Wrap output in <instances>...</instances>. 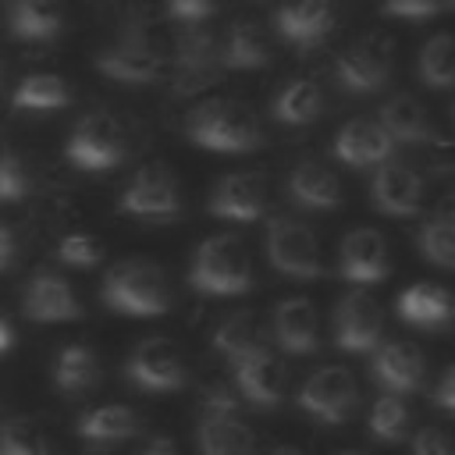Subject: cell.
<instances>
[{
	"instance_id": "4dcf8cb0",
	"label": "cell",
	"mask_w": 455,
	"mask_h": 455,
	"mask_svg": "<svg viewBox=\"0 0 455 455\" xmlns=\"http://www.w3.org/2000/svg\"><path fill=\"white\" fill-rule=\"evenodd\" d=\"M267 60H270V50L263 32L252 21H235L220 46V64L231 71H252V68H263Z\"/></svg>"
},
{
	"instance_id": "74e56055",
	"label": "cell",
	"mask_w": 455,
	"mask_h": 455,
	"mask_svg": "<svg viewBox=\"0 0 455 455\" xmlns=\"http://www.w3.org/2000/svg\"><path fill=\"white\" fill-rule=\"evenodd\" d=\"M32 188L28 167L18 153H0V203H18Z\"/></svg>"
},
{
	"instance_id": "3957f363",
	"label": "cell",
	"mask_w": 455,
	"mask_h": 455,
	"mask_svg": "<svg viewBox=\"0 0 455 455\" xmlns=\"http://www.w3.org/2000/svg\"><path fill=\"white\" fill-rule=\"evenodd\" d=\"M188 284L203 295H242L252 284V267L245 256V245L231 235L206 238L192 263H188Z\"/></svg>"
},
{
	"instance_id": "30bf717a",
	"label": "cell",
	"mask_w": 455,
	"mask_h": 455,
	"mask_svg": "<svg viewBox=\"0 0 455 455\" xmlns=\"http://www.w3.org/2000/svg\"><path fill=\"white\" fill-rule=\"evenodd\" d=\"M267 259L274 270L288 274V277H320V245L313 238V231L299 220L277 217L267 228Z\"/></svg>"
},
{
	"instance_id": "d6986e66",
	"label": "cell",
	"mask_w": 455,
	"mask_h": 455,
	"mask_svg": "<svg viewBox=\"0 0 455 455\" xmlns=\"http://www.w3.org/2000/svg\"><path fill=\"white\" fill-rule=\"evenodd\" d=\"M395 313L402 323L419 327V331H437L455 320V295L441 284L416 281L395 299Z\"/></svg>"
},
{
	"instance_id": "b9f144b4",
	"label": "cell",
	"mask_w": 455,
	"mask_h": 455,
	"mask_svg": "<svg viewBox=\"0 0 455 455\" xmlns=\"http://www.w3.org/2000/svg\"><path fill=\"white\" fill-rule=\"evenodd\" d=\"M434 402H437V409H444V412L455 416V366L441 377V384H437V391H434Z\"/></svg>"
},
{
	"instance_id": "7402d4cb",
	"label": "cell",
	"mask_w": 455,
	"mask_h": 455,
	"mask_svg": "<svg viewBox=\"0 0 455 455\" xmlns=\"http://www.w3.org/2000/svg\"><path fill=\"white\" fill-rule=\"evenodd\" d=\"M25 316L36 323H60V320H75L78 316V299L71 291V284L60 274H36L28 291H25Z\"/></svg>"
},
{
	"instance_id": "ee69618b",
	"label": "cell",
	"mask_w": 455,
	"mask_h": 455,
	"mask_svg": "<svg viewBox=\"0 0 455 455\" xmlns=\"http://www.w3.org/2000/svg\"><path fill=\"white\" fill-rule=\"evenodd\" d=\"M135 455H178V448H174V441H171V437L156 434V437H149Z\"/></svg>"
},
{
	"instance_id": "603a6c76",
	"label": "cell",
	"mask_w": 455,
	"mask_h": 455,
	"mask_svg": "<svg viewBox=\"0 0 455 455\" xmlns=\"http://www.w3.org/2000/svg\"><path fill=\"white\" fill-rule=\"evenodd\" d=\"M377 117L384 121V128L398 142H409V146H448V139L430 124V114L423 110V103L412 100V96H391L380 107Z\"/></svg>"
},
{
	"instance_id": "8992f818",
	"label": "cell",
	"mask_w": 455,
	"mask_h": 455,
	"mask_svg": "<svg viewBox=\"0 0 455 455\" xmlns=\"http://www.w3.org/2000/svg\"><path fill=\"white\" fill-rule=\"evenodd\" d=\"M96 68L114 78V82H124V85H149L164 75V53L160 46L149 39L146 28H128L114 46L100 50L96 57Z\"/></svg>"
},
{
	"instance_id": "4fadbf2b",
	"label": "cell",
	"mask_w": 455,
	"mask_h": 455,
	"mask_svg": "<svg viewBox=\"0 0 455 455\" xmlns=\"http://www.w3.org/2000/svg\"><path fill=\"white\" fill-rule=\"evenodd\" d=\"M398 139L384 128L380 117H352L334 135V156L345 167H380L395 156Z\"/></svg>"
},
{
	"instance_id": "7a4b0ae2",
	"label": "cell",
	"mask_w": 455,
	"mask_h": 455,
	"mask_svg": "<svg viewBox=\"0 0 455 455\" xmlns=\"http://www.w3.org/2000/svg\"><path fill=\"white\" fill-rule=\"evenodd\" d=\"M103 302L114 309V313H124V316H160L167 313L171 306V291H167V281H164V270L146 263V259H124L117 263L107 281H103Z\"/></svg>"
},
{
	"instance_id": "7dc6e473",
	"label": "cell",
	"mask_w": 455,
	"mask_h": 455,
	"mask_svg": "<svg viewBox=\"0 0 455 455\" xmlns=\"http://www.w3.org/2000/svg\"><path fill=\"white\" fill-rule=\"evenodd\" d=\"M274 455H302V451H299V448H277Z\"/></svg>"
},
{
	"instance_id": "1f68e13d",
	"label": "cell",
	"mask_w": 455,
	"mask_h": 455,
	"mask_svg": "<svg viewBox=\"0 0 455 455\" xmlns=\"http://www.w3.org/2000/svg\"><path fill=\"white\" fill-rule=\"evenodd\" d=\"M213 348H217L220 355H228L231 363L252 355L256 348H263V327H259L256 313H245V309H242V313L224 316V320L217 323V331H213Z\"/></svg>"
},
{
	"instance_id": "6da1fadb",
	"label": "cell",
	"mask_w": 455,
	"mask_h": 455,
	"mask_svg": "<svg viewBox=\"0 0 455 455\" xmlns=\"http://www.w3.org/2000/svg\"><path fill=\"white\" fill-rule=\"evenodd\" d=\"M185 135H188L192 146L210 149V153H249L263 142V132H259L256 117L235 100L199 103L185 117Z\"/></svg>"
},
{
	"instance_id": "f35d334b",
	"label": "cell",
	"mask_w": 455,
	"mask_h": 455,
	"mask_svg": "<svg viewBox=\"0 0 455 455\" xmlns=\"http://www.w3.org/2000/svg\"><path fill=\"white\" fill-rule=\"evenodd\" d=\"M409 455H455V437L441 427H419L412 434Z\"/></svg>"
},
{
	"instance_id": "ffe728a7",
	"label": "cell",
	"mask_w": 455,
	"mask_h": 455,
	"mask_svg": "<svg viewBox=\"0 0 455 455\" xmlns=\"http://www.w3.org/2000/svg\"><path fill=\"white\" fill-rule=\"evenodd\" d=\"M370 373L384 391L412 395L423 384V355L405 341H380L370 352Z\"/></svg>"
},
{
	"instance_id": "bcb514c9",
	"label": "cell",
	"mask_w": 455,
	"mask_h": 455,
	"mask_svg": "<svg viewBox=\"0 0 455 455\" xmlns=\"http://www.w3.org/2000/svg\"><path fill=\"white\" fill-rule=\"evenodd\" d=\"M448 217L455 220V188H451V196H448Z\"/></svg>"
},
{
	"instance_id": "836d02e7",
	"label": "cell",
	"mask_w": 455,
	"mask_h": 455,
	"mask_svg": "<svg viewBox=\"0 0 455 455\" xmlns=\"http://www.w3.org/2000/svg\"><path fill=\"white\" fill-rule=\"evenodd\" d=\"M409 423H412V409L398 391H384L370 409V434L384 444L402 441L409 434Z\"/></svg>"
},
{
	"instance_id": "484cf974",
	"label": "cell",
	"mask_w": 455,
	"mask_h": 455,
	"mask_svg": "<svg viewBox=\"0 0 455 455\" xmlns=\"http://www.w3.org/2000/svg\"><path fill=\"white\" fill-rule=\"evenodd\" d=\"M75 430L89 448H110V444L128 441L139 430V419L128 405H96L85 416H78Z\"/></svg>"
},
{
	"instance_id": "e575fe53",
	"label": "cell",
	"mask_w": 455,
	"mask_h": 455,
	"mask_svg": "<svg viewBox=\"0 0 455 455\" xmlns=\"http://www.w3.org/2000/svg\"><path fill=\"white\" fill-rule=\"evenodd\" d=\"M416 245L423 252L427 263L441 267V270H451L455 274V220L444 213V217H430L419 235H416Z\"/></svg>"
},
{
	"instance_id": "d4e9b609",
	"label": "cell",
	"mask_w": 455,
	"mask_h": 455,
	"mask_svg": "<svg viewBox=\"0 0 455 455\" xmlns=\"http://www.w3.org/2000/svg\"><path fill=\"white\" fill-rule=\"evenodd\" d=\"M288 196L302 210H334L341 203V181L316 160H302L288 178Z\"/></svg>"
},
{
	"instance_id": "d590c367",
	"label": "cell",
	"mask_w": 455,
	"mask_h": 455,
	"mask_svg": "<svg viewBox=\"0 0 455 455\" xmlns=\"http://www.w3.org/2000/svg\"><path fill=\"white\" fill-rule=\"evenodd\" d=\"M0 455H53L46 434L32 419H7L0 427Z\"/></svg>"
},
{
	"instance_id": "8fae6325",
	"label": "cell",
	"mask_w": 455,
	"mask_h": 455,
	"mask_svg": "<svg viewBox=\"0 0 455 455\" xmlns=\"http://www.w3.org/2000/svg\"><path fill=\"white\" fill-rule=\"evenodd\" d=\"M217 68H220V50L213 46V36L199 25L181 28L174 43V92L192 96L206 89L217 78Z\"/></svg>"
},
{
	"instance_id": "7c38bea8",
	"label": "cell",
	"mask_w": 455,
	"mask_h": 455,
	"mask_svg": "<svg viewBox=\"0 0 455 455\" xmlns=\"http://www.w3.org/2000/svg\"><path fill=\"white\" fill-rule=\"evenodd\" d=\"M128 380L142 391H153V395H167V391H178L185 384V363L181 355L171 348V341L164 338H146L132 348L128 355Z\"/></svg>"
},
{
	"instance_id": "52a82bcc",
	"label": "cell",
	"mask_w": 455,
	"mask_h": 455,
	"mask_svg": "<svg viewBox=\"0 0 455 455\" xmlns=\"http://www.w3.org/2000/svg\"><path fill=\"white\" fill-rule=\"evenodd\" d=\"M355 402H359V391H355V380L345 366H320L299 387V409L306 416H313L316 423H327V427L345 423L352 416Z\"/></svg>"
},
{
	"instance_id": "60d3db41",
	"label": "cell",
	"mask_w": 455,
	"mask_h": 455,
	"mask_svg": "<svg viewBox=\"0 0 455 455\" xmlns=\"http://www.w3.org/2000/svg\"><path fill=\"white\" fill-rule=\"evenodd\" d=\"M217 11V0H167V14L181 25H199Z\"/></svg>"
},
{
	"instance_id": "ab89813d",
	"label": "cell",
	"mask_w": 455,
	"mask_h": 455,
	"mask_svg": "<svg viewBox=\"0 0 455 455\" xmlns=\"http://www.w3.org/2000/svg\"><path fill=\"white\" fill-rule=\"evenodd\" d=\"M448 0H384L380 11L387 18H405V21H423V18H434Z\"/></svg>"
},
{
	"instance_id": "ba28073f",
	"label": "cell",
	"mask_w": 455,
	"mask_h": 455,
	"mask_svg": "<svg viewBox=\"0 0 455 455\" xmlns=\"http://www.w3.org/2000/svg\"><path fill=\"white\" fill-rule=\"evenodd\" d=\"M334 78L352 96H370V92L384 89L391 78V39L373 32V36H363L359 43H352L338 57Z\"/></svg>"
},
{
	"instance_id": "4316f807",
	"label": "cell",
	"mask_w": 455,
	"mask_h": 455,
	"mask_svg": "<svg viewBox=\"0 0 455 455\" xmlns=\"http://www.w3.org/2000/svg\"><path fill=\"white\" fill-rule=\"evenodd\" d=\"M7 28L18 39L43 43V39H53L64 28V14H60V7L53 0H11Z\"/></svg>"
},
{
	"instance_id": "83f0119b",
	"label": "cell",
	"mask_w": 455,
	"mask_h": 455,
	"mask_svg": "<svg viewBox=\"0 0 455 455\" xmlns=\"http://www.w3.org/2000/svg\"><path fill=\"white\" fill-rule=\"evenodd\" d=\"M274 117L281 124H313L323 110V92L313 78H291L288 85H281V92L274 96Z\"/></svg>"
},
{
	"instance_id": "5bb4252c",
	"label": "cell",
	"mask_w": 455,
	"mask_h": 455,
	"mask_svg": "<svg viewBox=\"0 0 455 455\" xmlns=\"http://www.w3.org/2000/svg\"><path fill=\"white\" fill-rule=\"evenodd\" d=\"M334 345L341 352L363 355L380 345V309L370 295L352 291L334 309Z\"/></svg>"
},
{
	"instance_id": "7bdbcfd3",
	"label": "cell",
	"mask_w": 455,
	"mask_h": 455,
	"mask_svg": "<svg viewBox=\"0 0 455 455\" xmlns=\"http://www.w3.org/2000/svg\"><path fill=\"white\" fill-rule=\"evenodd\" d=\"M14 252H18V242H14V231L7 224H0V270H7L14 263Z\"/></svg>"
},
{
	"instance_id": "ac0fdd59",
	"label": "cell",
	"mask_w": 455,
	"mask_h": 455,
	"mask_svg": "<svg viewBox=\"0 0 455 455\" xmlns=\"http://www.w3.org/2000/svg\"><path fill=\"white\" fill-rule=\"evenodd\" d=\"M274 25H277V36L284 43L309 50L331 36L334 7H331V0H288L284 7H277Z\"/></svg>"
},
{
	"instance_id": "44dd1931",
	"label": "cell",
	"mask_w": 455,
	"mask_h": 455,
	"mask_svg": "<svg viewBox=\"0 0 455 455\" xmlns=\"http://www.w3.org/2000/svg\"><path fill=\"white\" fill-rule=\"evenodd\" d=\"M267 210V192L256 174H228L217 181L210 196V213L235 224H252Z\"/></svg>"
},
{
	"instance_id": "f546056e",
	"label": "cell",
	"mask_w": 455,
	"mask_h": 455,
	"mask_svg": "<svg viewBox=\"0 0 455 455\" xmlns=\"http://www.w3.org/2000/svg\"><path fill=\"white\" fill-rule=\"evenodd\" d=\"M71 103V92H68V82L60 75H28L18 82L14 96H11V107L14 110H28V114H46V110H60Z\"/></svg>"
},
{
	"instance_id": "2e32d148",
	"label": "cell",
	"mask_w": 455,
	"mask_h": 455,
	"mask_svg": "<svg viewBox=\"0 0 455 455\" xmlns=\"http://www.w3.org/2000/svg\"><path fill=\"white\" fill-rule=\"evenodd\" d=\"M235 387L238 395L256 409H274L284 398V370L277 355L263 345L245 359H235Z\"/></svg>"
},
{
	"instance_id": "d6a6232c",
	"label": "cell",
	"mask_w": 455,
	"mask_h": 455,
	"mask_svg": "<svg viewBox=\"0 0 455 455\" xmlns=\"http://www.w3.org/2000/svg\"><path fill=\"white\" fill-rule=\"evenodd\" d=\"M96 370H100L96 352L82 341H71V345L60 348V355L53 363V387L64 391V395H78V391L92 387Z\"/></svg>"
},
{
	"instance_id": "cb8c5ba5",
	"label": "cell",
	"mask_w": 455,
	"mask_h": 455,
	"mask_svg": "<svg viewBox=\"0 0 455 455\" xmlns=\"http://www.w3.org/2000/svg\"><path fill=\"white\" fill-rule=\"evenodd\" d=\"M274 341L288 355H309L316 348V309L309 299H284L274 309Z\"/></svg>"
},
{
	"instance_id": "681fc988",
	"label": "cell",
	"mask_w": 455,
	"mask_h": 455,
	"mask_svg": "<svg viewBox=\"0 0 455 455\" xmlns=\"http://www.w3.org/2000/svg\"><path fill=\"white\" fill-rule=\"evenodd\" d=\"M448 7H455V0H448Z\"/></svg>"
},
{
	"instance_id": "9c48e42d",
	"label": "cell",
	"mask_w": 455,
	"mask_h": 455,
	"mask_svg": "<svg viewBox=\"0 0 455 455\" xmlns=\"http://www.w3.org/2000/svg\"><path fill=\"white\" fill-rule=\"evenodd\" d=\"M117 210L128 213V217H139V220H171V217H178L181 192H178L174 174L160 164H149V167L135 171V178L121 192Z\"/></svg>"
},
{
	"instance_id": "9a60e30c",
	"label": "cell",
	"mask_w": 455,
	"mask_h": 455,
	"mask_svg": "<svg viewBox=\"0 0 455 455\" xmlns=\"http://www.w3.org/2000/svg\"><path fill=\"white\" fill-rule=\"evenodd\" d=\"M370 199H373V210H380L384 217H412L423 199V178L409 164L387 160L373 171Z\"/></svg>"
},
{
	"instance_id": "5b68a950",
	"label": "cell",
	"mask_w": 455,
	"mask_h": 455,
	"mask_svg": "<svg viewBox=\"0 0 455 455\" xmlns=\"http://www.w3.org/2000/svg\"><path fill=\"white\" fill-rule=\"evenodd\" d=\"M64 156L68 164H75L78 171H110L124 160V135H121V124L96 110V114H85L75 132L68 135L64 142Z\"/></svg>"
},
{
	"instance_id": "8d00e7d4",
	"label": "cell",
	"mask_w": 455,
	"mask_h": 455,
	"mask_svg": "<svg viewBox=\"0 0 455 455\" xmlns=\"http://www.w3.org/2000/svg\"><path fill=\"white\" fill-rule=\"evenodd\" d=\"M100 256H103V249H100V242L92 238V235H85V231H71V235H64L60 242H57V259L64 263V267H96L100 263Z\"/></svg>"
},
{
	"instance_id": "f6af8a7d",
	"label": "cell",
	"mask_w": 455,
	"mask_h": 455,
	"mask_svg": "<svg viewBox=\"0 0 455 455\" xmlns=\"http://www.w3.org/2000/svg\"><path fill=\"white\" fill-rule=\"evenodd\" d=\"M11 348H14V327H11V320L0 313V355L11 352Z\"/></svg>"
},
{
	"instance_id": "f1b7e54d",
	"label": "cell",
	"mask_w": 455,
	"mask_h": 455,
	"mask_svg": "<svg viewBox=\"0 0 455 455\" xmlns=\"http://www.w3.org/2000/svg\"><path fill=\"white\" fill-rule=\"evenodd\" d=\"M416 75L427 89L444 92L455 89V36L451 32H437L419 46L416 57Z\"/></svg>"
},
{
	"instance_id": "c3c4849f",
	"label": "cell",
	"mask_w": 455,
	"mask_h": 455,
	"mask_svg": "<svg viewBox=\"0 0 455 455\" xmlns=\"http://www.w3.org/2000/svg\"><path fill=\"white\" fill-rule=\"evenodd\" d=\"M341 455H359V451H341Z\"/></svg>"
},
{
	"instance_id": "277c9868",
	"label": "cell",
	"mask_w": 455,
	"mask_h": 455,
	"mask_svg": "<svg viewBox=\"0 0 455 455\" xmlns=\"http://www.w3.org/2000/svg\"><path fill=\"white\" fill-rule=\"evenodd\" d=\"M196 444L203 455H252V434L238 409V398L224 387H213L203 398Z\"/></svg>"
},
{
	"instance_id": "e0dca14e",
	"label": "cell",
	"mask_w": 455,
	"mask_h": 455,
	"mask_svg": "<svg viewBox=\"0 0 455 455\" xmlns=\"http://www.w3.org/2000/svg\"><path fill=\"white\" fill-rule=\"evenodd\" d=\"M338 267L348 284H377L387 277V242L373 228H355L341 238Z\"/></svg>"
}]
</instances>
